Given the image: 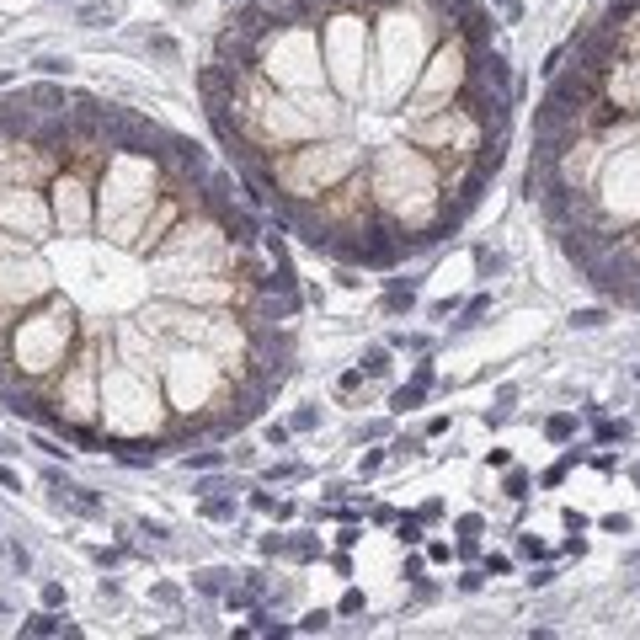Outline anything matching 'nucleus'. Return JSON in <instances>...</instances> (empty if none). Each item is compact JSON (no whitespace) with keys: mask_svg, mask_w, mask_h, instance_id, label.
<instances>
[{"mask_svg":"<svg viewBox=\"0 0 640 640\" xmlns=\"http://www.w3.org/2000/svg\"><path fill=\"white\" fill-rule=\"evenodd\" d=\"M70 624L59 614H32V619H21V635H64Z\"/></svg>","mask_w":640,"mask_h":640,"instance_id":"1","label":"nucleus"},{"mask_svg":"<svg viewBox=\"0 0 640 640\" xmlns=\"http://www.w3.org/2000/svg\"><path fill=\"white\" fill-rule=\"evenodd\" d=\"M421 400H427V384H421V379H411V384H400L395 395H390V406H395V411H417Z\"/></svg>","mask_w":640,"mask_h":640,"instance_id":"2","label":"nucleus"},{"mask_svg":"<svg viewBox=\"0 0 640 640\" xmlns=\"http://www.w3.org/2000/svg\"><path fill=\"white\" fill-rule=\"evenodd\" d=\"M411 304H417V288H411V283H390V294H384V310H390V315H406Z\"/></svg>","mask_w":640,"mask_h":640,"instance_id":"3","label":"nucleus"},{"mask_svg":"<svg viewBox=\"0 0 640 640\" xmlns=\"http://www.w3.org/2000/svg\"><path fill=\"white\" fill-rule=\"evenodd\" d=\"M198 592H208V598H224V592H230V571H203V577H198Z\"/></svg>","mask_w":640,"mask_h":640,"instance_id":"4","label":"nucleus"},{"mask_svg":"<svg viewBox=\"0 0 640 640\" xmlns=\"http://www.w3.org/2000/svg\"><path fill=\"white\" fill-rule=\"evenodd\" d=\"M363 374H368V379H384V374H390V352H384V347H368V358H363Z\"/></svg>","mask_w":640,"mask_h":640,"instance_id":"5","label":"nucleus"},{"mask_svg":"<svg viewBox=\"0 0 640 640\" xmlns=\"http://www.w3.org/2000/svg\"><path fill=\"white\" fill-rule=\"evenodd\" d=\"M283 555H294V560H320V539L299 534V539H288V550H283Z\"/></svg>","mask_w":640,"mask_h":640,"instance_id":"6","label":"nucleus"},{"mask_svg":"<svg viewBox=\"0 0 640 640\" xmlns=\"http://www.w3.org/2000/svg\"><path fill=\"white\" fill-rule=\"evenodd\" d=\"M203 512H208V518H235V497H214V491H208Z\"/></svg>","mask_w":640,"mask_h":640,"instance_id":"7","label":"nucleus"},{"mask_svg":"<svg viewBox=\"0 0 640 640\" xmlns=\"http://www.w3.org/2000/svg\"><path fill=\"white\" fill-rule=\"evenodd\" d=\"M38 75H48V80H54V75H70V59H59V54H43V59H38Z\"/></svg>","mask_w":640,"mask_h":640,"instance_id":"8","label":"nucleus"},{"mask_svg":"<svg viewBox=\"0 0 640 640\" xmlns=\"http://www.w3.org/2000/svg\"><path fill=\"white\" fill-rule=\"evenodd\" d=\"M544 432H550V438H571V432H577V421H571V417H550V421H544Z\"/></svg>","mask_w":640,"mask_h":640,"instance_id":"9","label":"nucleus"},{"mask_svg":"<svg viewBox=\"0 0 640 640\" xmlns=\"http://www.w3.org/2000/svg\"><path fill=\"white\" fill-rule=\"evenodd\" d=\"M507 497H512V501L528 497V475H523V470H512V475H507Z\"/></svg>","mask_w":640,"mask_h":640,"instance_id":"10","label":"nucleus"},{"mask_svg":"<svg viewBox=\"0 0 640 640\" xmlns=\"http://www.w3.org/2000/svg\"><path fill=\"white\" fill-rule=\"evenodd\" d=\"M400 544H421V518H400Z\"/></svg>","mask_w":640,"mask_h":640,"instance_id":"11","label":"nucleus"},{"mask_svg":"<svg viewBox=\"0 0 640 640\" xmlns=\"http://www.w3.org/2000/svg\"><path fill=\"white\" fill-rule=\"evenodd\" d=\"M219 459H224L219 448H198V454H192V459H187V464H198V470H214V464H219Z\"/></svg>","mask_w":640,"mask_h":640,"instance_id":"12","label":"nucleus"},{"mask_svg":"<svg viewBox=\"0 0 640 640\" xmlns=\"http://www.w3.org/2000/svg\"><path fill=\"white\" fill-rule=\"evenodd\" d=\"M486 310H491V299H486V294H480V299H470V310H464V320H459V326H475V320L486 315Z\"/></svg>","mask_w":640,"mask_h":640,"instance_id":"13","label":"nucleus"},{"mask_svg":"<svg viewBox=\"0 0 640 640\" xmlns=\"http://www.w3.org/2000/svg\"><path fill=\"white\" fill-rule=\"evenodd\" d=\"M326 624H331V614H326V608H310V614L299 619V630H326Z\"/></svg>","mask_w":640,"mask_h":640,"instance_id":"14","label":"nucleus"},{"mask_svg":"<svg viewBox=\"0 0 640 640\" xmlns=\"http://www.w3.org/2000/svg\"><path fill=\"white\" fill-rule=\"evenodd\" d=\"M603 320H608L603 310H577V315H571V326H603Z\"/></svg>","mask_w":640,"mask_h":640,"instance_id":"15","label":"nucleus"},{"mask_svg":"<svg viewBox=\"0 0 640 640\" xmlns=\"http://www.w3.org/2000/svg\"><path fill=\"white\" fill-rule=\"evenodd\" d=\"M363 379H368V374H363V368H347V374H341V395H352V390H358Z\"/></svg>","mask_w":640,"mask_h":640,"instance_id":"16","label":"nucleus"},{"mask_svg":"<svg viewBox=\"0 0 640 640\" xmlns=\"http://www.w3.org/2000/svg\"><path fill=\"white\" fill-rule=\"evenodd\" d=\"M475 261H480V272H497V267H501V257H497V251H486V246L475 251Z\"/></svg>","mask_w":640,"mask_h":640,"instance_id":"17","label":"nucleus"},{"mask_svg":"<svg viewBox=\"0 0 640 640\" xmlns=\"http://www.w3.org/2000/svg\"><path fill=\"white\" fill-rule=\"evenodd\" d=\"M283 550H288V539H283V534H267V539H261V555H283Z\"/></svg>","mask_w":640,"mask_h":640,"instance_id":"18","label":"nucleus"},{"mask_svg":"<svg viewBox=\"0 0 640 640\" xmlns=\"http://www.w3.org/2000/svg\"><path fill=\"white\" fill-rule=\"evenodd\" d=\"M598 438H630V427H624V421L619 427H614V421H598Z\"/></svg>","mask_w":640,"mask_h":640,"instance_id":"19","label":"nucleus"},{"mask_svg":"<svg viewBox=\"0 0 640 640\" xmlns=\"http://www.w3.org/2000/svg\"><path fill=\"white\" fill-rule=\"evenodd\" d=\"M43 603H48V608H59V603H64V587H59V581H48V587H43Z\"/></svg>","mask_w":640,"mask_h":640,"instance_id":"20","label":"nucleus"},{"mask_svg":"<svg viewBox=\"0 0 640 640\" xmlns=\"http://www.w3.org/2000/svg\"><path fill=\"white\" fill-rule=\"evenodd\" d=\"M251 507H257V512H278V501L267 497V491H251Z\"/></svg>","mask_w":640,"mask_h":640,"instance_id":"21","label":"nucleus"},{"mask_svg":"<svg viewBox=\"0 0 640 640\" xmlns=\"http://www.w3.org/2000/svg\"><path fill=\"white\" fill-rule=\"evenodd\" d=\"M341 614H363V592H358V587H352V592L341 598Z\"/></svg>","mask_w":640,"mask_h":640,"instance_id":"22","label":"nucleus"},{"mask_svg":"<svg viewBox=\"0 0 640 640\" xmlns=\"http://www.w3.org/2000/svg\"><path fill=\"white\" fill-rule=\"evenodd\" d=\"M267 443H278V448H283V443H288V427H283V421H272V427H267Z\"/></svg>","mask_w":640,"mask_h":640,"instance_id":"23","label":"nucleus"},{"mask_svg":"<svg viewBox=\"0 0 640 640\" xmlns=\"http://www.w3.org/2000/svg\"><path fill=\"white\" fill-rule=\"evenodd\" d=\"M497 6L507 11V21H518V17H523V11H518V0H497Z\"/></svg>","mask_w":640,"mask_h":640,"instance_id":"24","label":"nucleus"}]
</instances>
